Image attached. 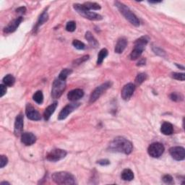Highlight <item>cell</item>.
<instances>
[{
	"label": "cell",
	"instance_id": "8fae6325",
	"mask_svg": "<svg viewBox=\"0 0 185 185\" xmlns=\"http://www.w3.org/2000/svg\"><path fill=\"white\" fill-rule=\"evenodd\" d=\"M169 153L176 161H183L185 158V150L182 147L176 146L171 147Z\"/></svg>",
	"mask_w": 185,
	"mask_h": 185
},
{
	"label": "cell",
	"instance_id": "5b68a950",
	"mask_svg": "<svg viewBox=\"0 0 185 185\" xmlns=\"http://www.w3.org/2000/svg\"><path fill=\"white\" fill-rule=\"evenodd\" d=\"M73 8L79 15L83 16V18L90 20H101L103 19L102 16L99 14L92 12L85 8L83 4H74Z\"/></svg>",
	"mask_w": 185,
	"mask_h": 185
},
{
	"label": "cell",
	"instance_id": "8d00e7d4",
	"mask_svg": "<svg viewBox=\"0 0 185 185\" xmlns=\"http://www.w3.org/2000/svg\"><path fill=\"white\" fill-rule=\"evenodd\" d=\"M7 93V88L6 85L4 84L0 85V97H3Z\"/></svg>",
	"mask_w": 185,
	"mask_h": 185
},
{
	"label": "cell",
	"instance_id": "d590c367",
	"mask_svg": "<svg viewBox=\"0 0 185 185\" xmlns=\"http://www.w3.org/2000/svg\"><path fill=\"white\" fill-rule=\"evenodd\" d=\"M163 181L165 182L166 184H172L173 182V178L171 175H168V174H166L164 175L162 178Z\"/></svg>",
	"mask_w": 185,
	"mask_h": 185
},
{
	"label": "cell",
	"instance_id": "ee69618b",
	"mask_svg": "<svg viewBox=\"0 0 185 185\" xmlns=\"http://www.w3.org/2000/svg\"><path fill=\"white\" fill-rule=\"evenodd\" d=\"M161 2H149V3L151 4H157V3H160Z\"/></svg>",
	"mask_w": 185,
	"mask_h": 185
},
{
	"label": "cell",
	"instance_id": "7c38bea8",
	"mask_svg": "<svg viewBox=\"0 0 185 185\" xmlns=\"http://www.w3.org/2000/svg\"><path fill=\"white\" fill-rule=\"evenodd\" d=\"M25 114L28 118L33 121H39L41 119V114L39 112L31 106L30 104H28L26 105V109H25Z\"/></svg>",
	"mask_w": 185,
	"mask_h": 185
},
{
	"label": "cell",
	"instance_id": "8992f818",
	"mask_svg": "<svg viewBox=\"0 0 185 185\" xmlns=\"http://www.w3.org/2000/svg\"><path fill=\"white\" fill-rule=\"evenodd\" d=\"M66 88V81L57 78L54 80L51 89V95L54 99L59 98L62 95Z\"/></svg>",
	"mask_w": 185,
	"mask_h": 185
},
{
	"label": "cell",
	"instance_id": "d4e9b609",
	"mask_svg": "<svg viewBox=\"0 0 185 185\" xmlns=\"http://www.w3.org/2000/svg\"><path fill=\"white\" fill-rule=\"evenodd\" d=\"M108 56V50L106 49H102L101 50L99 51L98 55V59H97V64H102V62H104V60Z\"/></svg>",
	"mask_w": 185,
	"mask_h": 185
},
{
	"label": "cell",
	"instance_id": "4fadbf2b",
	"mask_svg": "<svg viewBox=\"0 0 185 185\" xmlns=\"http://www.w3.org/2000/svg\"><path fill=\"white\" fill-rule=\"evenodd\" d=\"M135 90V85L133 83H127L124 86L121 92V98L125 100H128L132 96Z\"/></svg>",
	"mask_w": 185,
	"mask_h": 185
},
{
	"label": "cell",
	"instance_id": "60d3db41",
	"mask_svg": "<svg viewBox=\"0 0 185 185\" xmlns=\"http://www.w3.org/2000/svg\"><path fill=\"white\" fill-rule=\"evenodd\" d=\"M145 64H146V59H142L140 60L137 64V66H142V65Z\"/></svg>",
	"mask_w": 185,
	"mask_h": 185
},
{
	"label": "cell",
	"instance_id": "ffe728a7",
	"mask_svg": "<svg viewBox=\"0 0 185 185\" xmlns=\"http://www.w3.org/2000/svg\"><path fill=\"white\" fill-rule=\"evenodd\" d=\"M161 132L165 135H171L174 132V127L173 125L169 122H163L161 125Z\"/></svg>",
	"mask_w": 185,
	"mask_h": 185
},
{
	"label": "cell",
	"instance_id": "277c9868",
	"mask_svg": "<svg viewBox=\"0 0 185 185\" xmlns=\"http://www.w3.org/2000/svg\"><path fill=\"white\" fill-rule=\"evenodd\" d=\"M148 43V39L147 36H142L137 39L135 42V47L132 51L130 58L131 60H136L139 58L143 52L146 46Z\"/></svg>",
	"mask_w": 185,
	"mask_h": 185
},
{
	"label": "cell",
	"instance_id": "9a60e30c",
	"mask_svg": "<svg viewBox=\"0 0 185 185\" xmlns=\"http://www.w3.org/2000/svg\"><path fill=\"white\" fill-rule=\"evenodd\" d=\"M23 21V18L22 17H19L16 19L13 20L12 22H10L9 24L7 25V26L4 28V32L5 33H11L15 32L17 28L19 26L21 22Z\"/></svg>",
	"mask_w": 185,
	"mask_h": 185
},
{
	"label": "cell",
	"instance_id": "836d02e7",
	"mask_svg": "<svg viewBox=\"0 0 185 185\" xmlns=\"http://www.w3.org/2000/svg\"><path fill=\"white\" fill-rule=\"evenodd\" d=\"M153 51L155 52V54H156L158 56H161V57H164L166 55V52L164 51L163 50V49H160L158 46H153Z\"/></svg>",
	"mask_w": 185,
	"mask_h": 185
},
{
	"label": "cell",
	"instance_id": "d6a6232c",
	"mask_svg": "<svg viewBox=\"0 0 185 185\" xmlns=\"http://www.w3.org/2000/svg\"><path fill=\"white\" fill-rule=\"evenodd\" d=\"M170 98L171 100H174V101H179V100H182L183 99V97L182 95L177 93H172V94L170 95Z\"/></svg>",
	"mask_w": 185,
	"mask_h": 185
},
{
	"label": "cell",
	"instance_id": "7bdbcfd3",
	"mask_svg": "<svg viewBox=\"0 0 185 185\" xmlns=\"http://www.w3.org/2000/svg\"><path fill=\"white\" fill-rule=\"evenodd\" d=\"M176 65H177V67H179V68H182V69H184V67L180 66V65H178L177 64H176Z\"/></svg>",
	"mask_w": 185,
	"mask_h": 185
},
{
	"label": "cell",
	"instance_id": "52a82bcc",
	"mask_svg": "<svg viewBox=\"0 0 185 185\" xmlns=\"http://www.w3.org/2000/svg\"><path fill=\"white\" fill-rule=\"evenodd\" d=\"M111 85H112L111 82L107 81L105 83L102 84V85H100V86L97 87L93 91L92 93H91L89 103H90V104H93V103L96 101L98 98L100 97V95H101L106 90L111 88Z\"/></svg>",
	"mask_w": 185,
	"mask_h": 185
},
{
	"label": "cell",
	"instance_id": "7402d4cb",
	"mask_svg": "<svg viewBox=\"0 0 185 185\" xmlns=\"http://www.w3.org/2000/svg\"><path fill=\"white\" fill-rule=\"evenodd\" d=\"M48 20H49V15H48L47 12L45 10V11H44L43 13H42V14L41 15H40V17L39 18V20H38V22H37V24L36 25V27H35L34 30L38 29V28L39 26H41V25H43L44 23H46Z\"/></svg>",
	"mask_w": 185,
	"mask_h": 185
},
{
	"label": "cell",
	"instance_id": "ab89813d",
	"mask_svg": "<svg viewBox=\"0 0 185 185\" xmlns=\"http://www.w3.org/2000/svg\"><path fill=\"white\" fill-rule=\"evenodd\" d=\"M25 12H26V8L25 7H20V8H18L16 10V13H20V14H25Z\"/></svg>",
	"mask_w": 185,
	"mask_h": 185
},
{
	"label": "cell",
	"instance_id": "e575fe53",
	"mask_svg": "<svg viewBox=\"0 0 185 185\" xmlns=\"http://www.w3.org/2000/svg\"><path fill=\"white\" fill-rule=\"evenodd\" d=\"M8 163V158L7 156L2 155L0 157V168H4Z\"/></svg>",
	"mask_w": 185,
	"mask_h": 185
},
{
	"label": "cell",
	"instance_id": "4316f807",
	"mask_svg": "<svg viewBox=\"0 0 185 185\" xmlns=\"http://www.w3.org/2000/svg\"><path fill=\"white\" fill-rule=\"evenodd\" d=\"M33 99L38 104H41L44 101V95L42 91L39 90L35 93L33 96Z\"/></svg>",
	"mask_w": 185,
	"mask_h": 185
},
{
	"label": "cell",
	"instance_id": "2e32d148",
	"mask_svg": "<svg viewBox=\"0 0 185 185\" xmlns=\"http://www.w3.org/2000/svg\"><path fill=\"white\" fill-rule=\"evenodd\" d=\"M36 141V137L31 132H23L21 135V142L25 146H31Z\"/></svg>",
	"mask_w": 185,
	"mask_h": 185
},
{
	"label": "cell",
	"instance_id": "5bb4252c",
	"mask_svg": "<svg viewBox=\"0 0 185 185\" xmlns=\"http://www.w3.org/2000/svg\"><path fill=\"white\" fill-rule=\"evenodd\" d=\"M23 115L22 114H18L16 117L15 122V128H14V133L17 137L20 136L23 134Z\"/></svg>",
	"mask_w": 185,
	"mask_h": 185
},
{
	"label": "cell",
	"instance_id": "4dcf8cb0",
	"mask_svg": "<svg viewBox=\"0 0 185 185\" xmlns=\"http://www.w3.org/2000/svg\"><path fill=\"white\" fill-rule=\"evenodd\" d=\"M76 29V23L75 21H69L66 25V30L68 32H74Z\"/></svg>",
	"mask_w": 185,
	"mask_h": 185
},
{
	"label": "cell",
	"instance_id": "f546056e",
	"mask_svg": "<svg viewBox=\"0 0 185 185\" xmlns=\"http://www.w3.org/2000/svg\"><path fill=\"white\" fill-rule=\"evenodd\" d=\"M72 45L75 48H76L78 50H83L85 48V44L83 43V42L79 41V40H74L72 41Z\"/></svg>",
	"mask_w": 185,
	"mask_h": 185
},
{
	"label": "cell",
	"instance_id": "83f0119b",
	"mask_svg": "<svg viewBox=\"0 0 185 185\" xmlns=\"http://www.w3.org/2000/svg\"><path fill=\"white\" fill-rule=\"evenodd\" d=\"M72 72V69H62L61 72L59 75V77L58 78L62 80H65L66 81V80L67 78V77H68L70 74H71Z\"/></svg>",
	"mask_w": 185,
	"mask_h": 185
},
{
	"label": "cell",
	"instance_id": "3957f363",
	"mask_svg": "<svg viewBox=\"0 0 185 185\" xmlns=\"http://www.w3.org/2000/svg\"><path fill=\"white\" fill-rule=\"evenodd\" d=\"M53 181L57 184H75V178L70 173L66 172H59L52 174Z\"/></svg>",
	"mask_w": 185,
	"mask_h": 185
},
{
	"label": "cell",
	"instance_id": "44dd1931",
	"mask_svg": "<svg viewBox=\"0 0 185 185\" xmlns=\"http://www.w3.org/2000/svg\"><path fill=\"white\" fill-rule=\"evenodd\" d=\"M121 179L125 181H132L134 179V173L132 170L126 168L121 173Z\"/></svg>",
	"mask_w": 185,
	"mask_h": 185
},
{
	"label": "cell",
	"instance_id": "484cf974",
	"mask_svg": "<svg viewBox=\"0 0 185 185\" xmlns=\"http://www.w3.org/2000/svg\"><path fill=\"white\" fill-rule=\"evenodd\" d=\"M83 5L90 10H100V8H101L100 4L95 3V2H85V3L83 4Z\"/></svg>",
	"mask_w": 185,
	"mask_h": 185
},
{
	"label": "cell",
	"instance_id": "74e56055",
	"mask_svg": "<svg viewBox=\"0 0 185 185\" xmlns=\"http://www.w3.org/2000/svg\"><path fill=\"white\" fill-rule=\"evenodd\" d=\"M88 59H89V56H88V55H87V56H84V57H81V58H80V59H77V60L75 61V62H76L78 64H82V63H83V62H85V61L88 60Z\"/></svg>",
	"mask_w": 185,
	"mask_h": 185
},
{
	"label": "cell",
	"instance_id": "30bf717a",
	"mask_svg": "<svg viewBox=\"0 0 185 185\" xmlns=\"http://www.w3.org/2000/svg\"><path fill=\"white\" fill-rule=\"evenodd\" d=\"M80 106V104L76 102L67 105V106L64 108H63L62 111H60V113L58 116V119L59 120H64V119H66L72 112H73L76 109H78Z\"/></svg>",
	"mask_w": 185,
	"mask_h": 185
},
{
	"label": "cell",
	"instance_id": "9c48e42d",
	"mask_svg": "<svg viewBox=\"0 0 185 185\" xmlns=\"http://www.w3.org/2000/svg\"><path fill=\"white\" fill-rule=\"evenodd\" d=\"M67 154V152L62 149H54L47 154L46 159L51 162H57L65 158Z\"/></svg>",
	"mask_w": 185,
	"mask_h": 185
},
{
	"label": "cell",
	"instance_id": "d6986e66",
	"mask_svg": "<svg viewBox=\"0 0 185 185\" xmlns=\"http://www.w3.org/2000/svg\"><path fill=\"white\" fill-rule=\"evenodd\" d=\"M57 104H58V103L57 101L54 102L50 105V106H49L45 109V111H44V119H45L46 121H48L49 119H50L51 116L52 115V114H54V112L55 111L56 109H57Z\"/></svg>",
	"mask_w": 185,
	"mask_h": 185
},
{
	"label": "cell",
	"instance_id": "ac0fdd59",
	"mask_svg": "<svg viewBox=\"0 0 185 185\" xmlns=\"http://www.w3.org/2000/svg\"><path fill=\"white\" fill-rule=\"evenodd\" d=\"M127 41L125 38H121L117 41V43L116 44L114 51L116 54H121L125 51V49L127 47Z\"/></svg>",
	"mask_w": 185,
	"mask_h": 185
},
{
	"label": "cell",
	"instance_id": "b9f144b4",
	"mask_svg": "<svg viewBox=\"0 0 185 185\" xmlns=\"http://www.w3.org/2000/svg\"><path fill=\"white\" fill-rule=\"evenodd\" d=\"M4 184H9V185H10V183H9V182H1V185H4Z\"/></svg>",
	"mask_w": 185,
	"mask_h": 185
},
{
	"label": "cell",
	"instance_id": "603a6c76",
	"mask_svg": "<svg viewBox=\"0 0 185 185\" xmlns=\"http://www.w3.org/2000/svg\"><path fill=\"white\" fill-rule=\"evenodd\" d=\"M85 39L88 41V43L90 44L93 47H97L98 46V42L97 40L95 39V37L93 36L92 33L90 31L86 32L85 33Z\"/></svg>",
	"mask_w": 185,
	"mask_h": 185
},
{
	"label": "cell",
	"instance_id": "ba28073f",
	"mask_svg": "<svg viewBox=\"0 0 185 185\" xmlns=\"http://www.w3.org/2000/svg\"><path fill=\"white\" fill-rule=\"evenodd\" d=\"M165 151V147L160 142H153L147 148V153L153 158H159Z\"/></svg>",
	"mask_w": 185,
	"mask_h": 185
},
{
	"label": "cell",
	"instance_id": "1f68e13d",
	"mask_svg": "<svg viewBox=\"0 0 185 185\" xmlns=\"http://www.w3.org/2000/svg\"><path fill=\"white\" fill-rule=\"evenodd\" d=\"M172 77L175 80L180 81H184L185 75L184 73H178V72H173L172 74Z\"/></svg>",
	"mask_w": 185,
	"mask_h": 185
},
{
	"label": "cell",
	"instance_id": "f1b7e54d",
	"mask_svg": "<svg viewBox=\"0 0 185 185\" xmlns=\"http://www.w3.org/2000/svg\"><path fill=\"white\" fill-rule=\"evenodd\" d=\"M147 79V75L146 73H140L138 74L136 78H135V83L137 85H141L145 80Z\"/></svg>",
	"mask_w": 185,
	"mask_h": 185
},
{
	"label": "cell",
	"instance_id": "6da1fadb",
	"mask_svg": "<svg viewBox=\"0 0 185 185\" xmlns=\"http://www.w3.org/2000/svg\"><path fill=\"white\" fill-rule=\"evenodd\" d=\"M109 149L111 151L119 152L125 154L132 153L133 146L132 142L122 137L115 138L109 145Z\"/></svg>",
	"mask_w": 185,
	"mask_h": 185
},
{
	"label": "cell",
	"instance_id": "f35d334b",
	"mask_svg": "<svg viewBox=\"0 0 185 185\" xmlns=\"http://www.w3.org/2000/svg\"><path fill=\"white\" fill-rule=\"evenodd\" d=\"M97 163L100 166H108L110 164V161L107 159H102V160L98 161Z\"/></svg>",
	"mask_w": 185,
	"mask_h": 185
},
{
	"label": "cell",
	"instance_id": "cb8c5ba5",
	"mask_svg": "<svg viewBox=\"0 0 185 185\" xmlns=\"http://www.w3.org/2000/svg\"><path fill=\"white\" fill-rule=\"evenodd\" d=\"M3 84L8 87L13 86L15 83V78H14L12 75H7L3 78Z\"/></svg>",
	"mask_w": 185,
	"mask_h": 185
},
{
	"label": "cell",
	"instance_id": "7a4b0ae2",
	"mask_svg": "<svg viewBox=\"0 0 185 185\" xmlns=\"http://www.w3.org/2000/svg\"><path fill=\"white\" fill-rule=\"evenodd\" d=\"M115 5L117 9L120 11L121 14L127 19L131 24L138 27L140 25V20L137 18V16L130 10V9L126 6L125 4L121 3L120 2H115Z\"/></svg>",
	"mask_w": 185,
	"mask_h": 185
},
{
	"label": "cell",
	"instance_id": "e0dca14e",
	"mask_svg": "<svg viewBox=\"0 0 185 185\" xmlns=\"http://www.w3.org/2000/svg\"><path fill=\"white\" fill-rule=\"evenodd\" d=\"M84 95V91L82 89H74L71 91H69L67 94V98L70 101L75 102L80 99Z\"/></svg>",
	"mask_w": 185,
	"mask_h": 185
}]
</instances>
